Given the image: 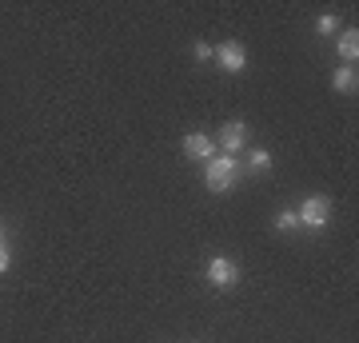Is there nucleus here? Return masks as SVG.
<instances>
[{"instance_id": "nucleus-1", "label": "nucleus", "mask_w": 359, "mask_h": 343, "mask_svg": "<svg viewBox=\"0 0 359 343\" xmlns=\"http://www.w3.org/2000/svg\"><path fill=\"white\" fill-rule=\"evenodd\" d=\"M204 180H208V191H216V196H224V191L236 188V180H240V160L236 156H212L204 164Z\"/></svg>"}, {"instance_id": "nucleus-2", "label": "nucleus", "mask_w": 359, "mask_h": 343, "mask_svg": "<svg viewBox=\"0 0 359 343\" xmlns=\"http://www.w3.org/2000/svg\"><path fill=\"white\" fill-rule=\"evenodd\" d=\"M295 216H299V228L320 231V228H327V220H332V200H327V196H308V200L295 208Z\"/></svg>"}, {"instance_id": "nucleus-3", "label": "nucleus", "mask_w": 359, "mask_h": 343, "mask_svg": "<svg viewBox=\"0 0 359 343\" xmlns=\"http://www.w3.org/2000/svg\"><path fill=\"white\" fill-rule=\"evenodd\" d=\"M208 283H212L216 292L236 288V283H240V264L228 260V255H212V260H208Z\"/></svg>"}, {"instance_id": "nucleus-4", "label": "nucleus", "mask_w": 359, "mask_h": 343, "mask_svg": "<svg viewBox=\"0 0 359 343\" xmlns=\"http://www.w3.org/2000/svg\"><path fill=\"white\" fill-rule=\"evenodd\" d=\"M216 148L224 156H236V152H244L248 148V124L244 120H224V128H219V140Z\"/></svg>"}, {"instance_id": "nucleus-5", "label": "nucleus", "mask_w": 359, "mask_h": 343, "mask_svg": "<svg viewBox=\"0 0 359 343\" xmlns=\"http://www.w3.org/2000/svg\"><path fill=\"white\" fill-rule=\"evenodd\" d=\"M212 60H216L224 72H244L248 68V48L240 44V40H224V44L212 52Z\"/></svg>"}, {"instance_id": "nucleus-6", "label": "nucleus", "mask_w": 359, "mask_h": 343, "mask_svg": "<svg viewBox=\"0 0 359 343\" xmlns=\"http://www.w3.org/2000/svg\"><path fill=\"white\" fill-rule=\"evenodd\" d=\"M184 156H188V160H212V156H219V148H216V140H212V136H208V132H188V136H184Z\"/></svg>"}, {"instance_id": "nucleus-7", "label": "nucleus", "mask_w": 359, "mask_h": 343, "mask_svg": "<svg viewBox=\"0 0 359 343\" xmlns=\"http://www.w3.org/2000/svg\"><path fill=\"white\" fill-rule=\"evenodd\" d=\"M339 60L355 68V60H359V28H344V32H339Z\"/></svg>"}, {"instance_id": "nucleus-8", "label": "nucleus", "mask_w": 359, "mask_h": 343, "mask_svg": "<svg viewBox=\"0 0 359 343\" xmlns=\"http://www.w3.org/2000/svg\"><path fill=\"white\" fill-rule=\"evenodd\" d=\"M332 88L335 92H355L359 88V76H355V68H351V64H339V68H335Z\"/></svg>"}, {"instance_id": "nucleus-9", "label": "nucleus", "mask_w": 359, "mask_h": 343, "mask_svg": "<svg viewBox=\"0 0 359 343\" xmlns=\"http://www.w3.org/2000/svg\"><path fill=\"white\" fill-rule=\"evenodd\" d=\"M248 164H252V172H268V168H271V152H268V148H252Z\"/></svg>"}, {"instance_id": "nucleus-10", "label": "nucleus", "mask_w": 359, "mask_h": 343, "mask_svg": "<svg viewBox=\"0 0 359 343\" xmlns=\"http://www.w3.org/2000/svg\"><path fill=\"white\" fill-rule=\"evenodd\" d=\"M335 28H339V16L335 13H323L320 20H316V32H320V36H332Z\"/></svg>"}, {"instance_id": "nucleus-11", "label": "nucleus", "mask_w": 359, "mask_h": 343, "mask_svg": "<svg viewBox=\"0 0 359 343\" xmlns=\"http://www.w3.org/2000/svg\"><path fill=\"white\" fill-rule=\"evenodd\" d=\"M276 228H280V231H295V228H299V216H295L292 208H283L280 216H276Z\"/></svg>"}, {"instance_id": "nucleus-12", "label": "nucleus", "mask_w": 359, "mask_h": 343, "mask_svg": "<svg viewBox=\"0 0 359 343\" xmlns=\"http://www.w3.org/2000/svg\"><path fill=\"white\" fill-rule=\"evenodd\" d=\"M212 52H216V48H212V44H204V40H200V44H196V48H192V56H196V60H200V64H204V60H212Z\"/></svg>"}, {"instance_id": "nucleus-13", "label": "nucleus", "mask_w": 359, "mask_h": 343, "mask_svg": "<svg viewBox=\"0 0 359 343\" xmlns=\"http://www.w3.org/2000/svg\"><path fill=\"white\" fill-rule=\"evenodd\" d=\"M8 264H13V252H8V243L0 240V276L8 271Z\"/></svg>"}, {"instance_id": "nucleus-14", "label": "nucleus", "mask_w": 359, "mask_h": 343, "mask_svg": "<svg viewBox=\"0 0 359 343\" xmlns=\"http://www.w3.org/2000/svg\"><path fill=\"white\" fill-rule=\"evenodd\" d=\"M0 240H4V224H0Z\"/></svg>"}]
</instances>
